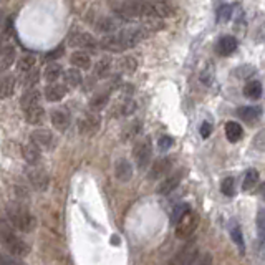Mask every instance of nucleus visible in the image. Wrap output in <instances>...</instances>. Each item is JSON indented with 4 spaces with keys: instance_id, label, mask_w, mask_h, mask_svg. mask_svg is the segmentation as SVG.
Masks as SVG:
<instances>
[{
    "instance_id": "obj_39",
    "label": "nucleus",
    "mask_w": 265,
    "mask_h": 265,
    "mask_svg": "<svg viewBox=\"0 0 265 265\" xmlns=\"http://www.w3.org/2000/svg\"><path fill=\"white\" fill-rule=\"evenodd\" d=\"M187 211H191V206H189V204H179V206L174 207L173 214H171V224L176 225L179 222V219H181V217L186 214Z\"/></svg>"
},
{
    "instance_id": "obj_41",
    "label": "nucleus",
    "mask_w": 265,
    "mask_h": 265,
    "mask_svg": "<svg viewBox=\"0 0 265 265\" xmlns=\"http://www.w3.org/2000/svg\"><path fill=\"white\" fill-rule=\"evenodd\" d=\"M0 265H25V264H23L22 260H18V257L0 252Z\"/></svg>"
},
{
    "instance_id": "obj_33",
    "label": "nucleus",
    "mask_w": 265,
    "mask_h": 265,
    "mask_svg": "<svg viewBox=\"0 0 265 265\" xmlns=\"http://www.w3.org/2000/svg\"><path fill=\"white\" fill-rule=\"evenodd\" d=\"M257 182H259V171H257V169H249V171L245 173L242 189H244V191H250L252 187L257 186Z\"/></svg>"
},
{
    "instance_id": "obj_14",
    "label": "nucleus",
    "mask_w": 265,
    "mask_h": 265,
    "mask_svg": "<svg viewBox=\"0 0 265 265\" xmlns=\"http://www.w3.org/2000/svg\"><path fill=\"white\" fill-rule=\"evenodd\" d=\"M25 120H27V123H30V125H33V126H39V125L44 123L45 110H44V106H42V103H40V105L32 106V108H27V110H25Z\"/></svg>"
},
{
    "instance_id": "obj_16",
    "label": "nucleus",
    "mask_w": 265,
    "mask_h": 265,
    "mask_svg": "<svg viewBox=\"0 0 265 265\" xmlns=\"http://www.w3.org/2000/svg\"><path fill=\"white\" fill-rule=\"evenodd\" d=\"M115 176L118 177V181L128 182L132 177V166L130 164V161L120 159L115 166Z\"/></svg>"
},
{
    "instance_id": "obj_46",
    "label": "nucleus",
    "mask_w": 265,
    "mask_h": 265,
    "mask_svg": "<svg viewBox=\"0 0 265 265\" xmlns=\"http://www.w3.org/2000/svg\"><path fill=\"white\" fill-rule=\"evenodd\" d=\"M63 46H56V48L53 50V51H50V53H46V60H50V61H53V60H56V58H60L61 55H63Z\"/></svg>"
},
{
    "instance_id": "obj_17",
    "label": "nucleus",
    "mask_w": 265,
    "mask_h": 265,
    "mask_svg": "<svg viewBox=\"0 0 265 265\" xmlns=\"http://www.w3.org/2000/svg\"><path fill=\"white\" fill-rule=\"evenodd\" d=\"M66 91H68V88H66L65 85H58V83L48 85V87L45 88V98L51 103H56L65 98Z\"/></svg>"
},
{
    "instance_id": "obj_11",
    "label": "nucleus",
    "mask_w": 265,
    "mask_h": 265,
    "mask_svg": "<svg viewBox=\"0 0 265 265\" xmlns=\"http://www.w3.org/2000/svg\"><path fill=\"white\" fill-rule=\"evenodd\" d=\"M173 166V161L169 158H161L158 159L156 163L153 164V168H151L149 171V179H159L166 176V174L169 173V169H171Z\"/></svg>"
},
{
    "instance_id": "obj_1",
    "label": "nucleus",
    "mask_w": 265,
    "mask_h": 265,
    "mask_svg": "<svg viewBox=\"0 0 265 265\" xmlns=\"http://www.w3.org/2000/svg\"><path fill=\"white\" fill-rule=\"evenodd\" d=\"M121 20H138V18H164L173 15L169 5L148 0H125L118 8Z\"/></svg>"
},
{
    "instance_id": "obj_29",
    "label": "nucleus",
    "mask_w": 265,
    "mask_h": 265,
    "mask_svg": "<svg viewBox=\"0 0 265 265\" xmlns=\"http://www.w3.org/2000/svg\"><path fill=\"white\" fill-rule=\"evenodd\" d=\"M244 94L249 99H259L260 96H262V83L255 82V80L254 82H249L244 88Z\"/></svg>"
},
{
    "instance_id": "obj_15",
    "label": "nucleus",
    "mask_w": 265,
    "mask_h": 265,
    "mask_svg": "<svg viewBox=\"0 0 265 265\" xmlns=\"http://www.w3.org/2000/svg\"><path fill=\"white\" fill-rule=\"evenodd\" d=\"M121 25V22L118 20V18H113V17H103V18H99V20L96 22V32L99 33H115L118 28H120Z\"/></svg>"
},
{
    "instance_id": "obj_25",
    "label": "nucleus",
    "mask_w": 265,
    "mask_h": 265,
    "mask_svg": "<svg viewBox=\"0 0 265 265\" xmlns=\"http://www.w3.org/2000/svg\"><path fill=\"white\" fill-rule=\"evenodd\" d=\"M35 105H40V93L37 91V89L30 88L20 98V106L23 108V111H25L27 108H32V106H35Z\"/></svg>"
},
{
    "instance_id": "obj_22",
    "label": "nucleus",
    "mask_w": 265,
    "mask_h": 265,
    "mask_svg": "<svg viewBox=\"0 0 265 265\" xmlns=\"http://www.w3.org/2000/svg\"><path fill=\"white\" fill-rule=\"evenodd\" d=\"M229 232H230V237H232V240H234V244L239 247L240 254H245V242H244V235H242V229H240V224H237L235 221H230Z\"/></svg>"
},
{
    "instance_id": "obj_28",
    "label": "nucleus",
    "mask_w": 265,
    "mask_h": 265,
    "mask_svg": "<svg viewBox=\"0 0 265 265\" xmlns=\"http://www.w3.org/2000/svg\"><path fill=\"white\" fill-rule=\"evenodd\" d=\"M13 91H15V78L8 75L0 82V98H10Z\"/></svg>"
},
{
    "instance_id": "obj_2",
    "label": "nucleus",
    "mask_w": 265,
    "mask_h": 265,
    "mask_svg": "<svg viewBox=\"0 0 265 265\" xmlns=\"http://www.w3.org/2000/svg\"><path fill=\"white\" fill-rule=\"evenodd\" d=\"M0 245L5 249L7 254H10L13 257H18V259L27 257V255L30 254V245L23 239L18 237L15 232L5 224H0Z\"/></svg>"
},
{
    "instance_id": "obj_31",
    "label": "nucleus",
    "mask_w": 265,
    "mask_h": 265,
    "mask_svg": "<svg viewBox=\"0 0 265 265\" xmlns=\"http://www.w3.org/2000/svg\"><path fill=\"white\" fill-rule=\"evenodd\" d=\"M65 82L68 87H72V88H77L82 85V73H80V70L78 68H70V70H66L65 72Z\"/></svg>"
},
{
    "instance_id": "obj_45",
    "label": "nucleus",
    "mask_w": 265,
    "mask_h": 265,
    "mask_svg": "<svg viewBox=\"0 0 265 265\" xmlns=\"http://www.w3.org/2000/svg\"><path fill=\"white\" fill-rule=\"evenodd\" d=\"M189 265H212V255L211 254H204L201 259L196 257Z\"/></svg>"
},
{
    "instance_id": "obj_8",
    "label": "nucleus",
    "mask_w": 265,
    "mask_h": 265,
    "mask_svg": "<svg viewBox=\"0 0 265 265\" xmlns=\"http://www.w3.org/2000/svg\"><path fill=\"white\" fill-rule=\"evenodd\" d=\"M99 126H101V118L96 113H85L78 121V130L85 136L94 134L99 130Z\"/></svg>"
},
{
    "instance_id": "obj_7",
    "label": "nucleus",
    "mask_w": 265,
    "mask_h": 265,
    "mask_svg": "<svg viewBox=\"0 0 265 265\" xmlns=\"http://www.w3.org/2000/svg\"><path fill=\"white\" fill-rule=\"evenodd\" d=\"M27 177L37 191H46V189H48V184H50L48 174L45 173V169L37 168V164L27 169Z\"/></svg>"
},
{
    "instance_id": "obj_23",
    "label": "nucleus",
    "mask_w": 265,
    "mask_h": 265,
    "mask_svg": "<svg viewBox=\"0 0 265 265\" xmlns=\"http://www.w3.org/2000/svg\"><path fill=\"white\" fill-rule=\"evenodd\" d=\"M225 136L230 143H237V141L244 136V130L239 123L235 121H227L225 123Z\"/></svg>"
},
{
    "instance_id": "obj_3",
    "label": "nucleus",
    "mask_w": 265,
    "mask_h": 265,
    "mask_svg": "<svg viewBox=\"0 0 265 265\" xmlns=\"http://www.w3.org/2000/svg\"><path fill=\"white\" fill-rule=\"evenodd\" d=\"M7 217L10 224L20 232H32L37 227L35 217L30 214V211L22 204H10L7 206Z\"/></svg>"
},
{
    "instance_id": "obj_34",
    "label": "nucleus",
    "mask_w": 265,
    "mask_h": 265,
    "mask_svg": "<svg viewBox=\"0 0 265 265\" xmlns=\"http://www.w3.org/2000/svg\"><path fill=\"white\" fill-rule=\"evenodd\" d=\"M39 78H40V73H39V70H28V72H25V75H23V78H22V85L25 88H33L37 83H39Z\"/></svg>"
},
{
    "instance_id": "obj_42",
    "label": "nucleus",
    "mask_w": 265,
    "mask_h": 265,
    "mask_svg": "<svg viewBox=\"0 0 265 265\" xmlns=\"http://www.w3.org/2000/svg\"><path fill=\"white\" fill-rule=\"evenodd\" d=\"M254 72H255L254 66L244 65V66H239V68H235V70H234V75H235L237 78H249Z\"/></svg>"
},
{
    "instance_id": "obj_47",
    "label": "nucleus",
    "mask_w": 265,
    "mask_h": 265,
    "mask_svg": "<svg viewBox=\"0 0 265 265\" xmlns=\"http://www.w3.org/2000/svg\"><path fill=\"white\" fill-rule=\"evenodd\" d=\"M211 132H212V125L209 121H204L201 125V136H202V138H209Z\"/></svg>"
},
{
    "instance_id": "obj_30",
    "label": "nucleus",
    "mask_w": 265,
    "mask_h": 265,
    "mask_svg": "<svg viewBox=\"0 0 265 265\" xmlns=\"http://www.w3.org/2000/svg\"><path fill=\"white\" fill-rule=\"evenodd\" d=\"M257 235H259V245L260 249H265V209H260L257 212Z\"/></svg>"
},
{
    "instance_id": "obj_24",
    "label": "nucleus",
    "mask_w": 265,
    "mask_h": 265,
    "mask_svg": "<svg viewBox=\"0 0 265 265\" xmlns=\"http://www.w3.org/2000/svg\"><path fill=\"white\" fill-rule=\"evenodd\" d=\"M70 61L73 63V66L83 70H88L91 66V58H89L87 51H73L72 56H70Z\"/></svg>"
},
{
    "instance_id": "obj_27",
    "label": "nucleus",
    "mask_w": 265,
    "mask_h": 265,
    "mask_svg": "<svg viewBox=\"0 0 265 265\" xmlns=\"http://www.w3.org/2000/svg\"><path fill=\"white\" fill-rule=\"evenodd\" d=\"M113 68V61L110 56H105V58H101L94 66V75H96L98 78H106L108 75H110Z\"/></svg>"
},
{
    "instance_id": "obj_6",
    "label": "nucleus",
    "mask_w": 265,
    "mask_h": 265,
    "mask_svg": "<svg viewBox=\"0 0 265 265\" xmlns=\"http://www.w3.org/2000/svg\"><path fill=\"white\" fill-rule=\"evenodd\" d=\"M197 257V247L194 242H189L184 245L182 249H179L171 259L166 262V265H189L194 259Z\"/></svg>"
},
{
    "instance_id": "obj_35",
    "label": "nucleus",
    "mask_w": 265,
    "mask_h": 265,
    "mask_svg": "<svg viewBox=\"0 0 265 265\" xmlns=\"http://www.w3.org/2000/svg\"><path fill=\"white\" fill-rule=\"evenodd\" d=\"M134 110H136V103L132 101V99H125L113 113H115L116 116H128V115H132Z\"/></svg>"
},
{
    "instance_id": "obj_40",
    "label": "nucleus",
    "mask_w": 265,
    "mask_h": 265,
    "mask_svg": "<svg viewBox=\"0 0 265 265\" xmlns=\"http://www.w3.org/2000/svg\"><path fill=\"white\" fill-rule=\"evenodd\" d=\"M139 131H141V121L134 120V121L131 123V125L126 126L125 132H123V138H125V139H131V138H134V136H138Z\"/></svg>"
},
{
    "instance_id": "obj_48",
    "label": "nucleus",
    "mask_w": 265,
    "mask_h": 265,
    "mask_svg": "<svg viewBox=\"0 0 265 265\" xmlns=\"http://www.w3.org/2000/svg\"><path fill=\"white\" fill-rule=\"evenodd\" d=\"M260 192H262V196L265 197V184H264V186H262V189H260Z\"/></svg>"
},
{
    "instance_id": "obj_9",
    "label": "nucleus",
    "mask_w": 265,
    "mask_h": 265,
    "mask_svg": "<svg viewBox=\"0 0 265 265\" xmlns=\"http://www.w3.org/2000/svg\"><path fill=\"white\" fill-rule=\"evenodd\" d=\"M68 45L75 46V48H94L98 44H96V40L93 39V35L77 32L68 37Z\"/></svg>"
},
{
    "instance_id": "obj_36",
    "label": "nucleus",
    "mask_w": 265,
    "mask_h": 265,
    "mask_svg": "<svg viewBox=\"0 0 265 265\" xmlns=\"http://www.w3.org/2000/svg\"><path fill=\"white\" fill-rule=\"evenodd\" d=\"M136 60L132 58V56H126V58H121L118 61V68H120L121 73H132L136 70Z\"/></svg>"
},
{
    "instance_id": "obj_10",
    "label": "nucleus",
    "mask_w": 265,
    "mask_h": 265,
    "mask_svg": "<svg viewBox=\"0 0 265 265\" xmlns=\"http://www.w3.org/2000/svg\"><path fill=\"white\" fill-rule=\"evenodd\" d=\"M30 139L32 143H35L39 148L42 149H51L55 144V139H53V134L48 131V130H35L30 134Z\"/></svg>"
},
{
    "instance_id": "obj_21",
    "label": "nucleus",
    "mask_w": 265,
    "mask_h": 265,
    "mask_svg": "<svg viewBox=\"0 0 265 265\" xmlns=\"http://www.w3.org/2000/svg\"><path fill=\"white\" fill-rule=\"evenodd\" d=\"M237 115L240 120L247 121V123H254L257 121L260 115H262V108L259 106H240L237 110Z\"/></svg>"
},
{
    "instance_id": "obj_44",
    "label": "nucleus",
    "mask_w": 265,
    "mask_h": 265,
    "mask_svg": "<svg viewBox=\"0 0 265 265\" xmlns=\"http://www.w3.org/2000/svg\"><path fill=\"white\" fill-rule=\"evenodd\" d=\"M173 144H174V139L171 138V136H161L159 141H158V148H159V151H163V153L168 149H171Z\"/></svg>"
},
{
    "instance_id": "obj_19",
    "label": "nucleus",
    "mask_w": 265,
    "mask_h": 265,
    "mask_svg": "<svg viewBox=\"0 0 265 265\" xmlns=\"http://www.w3.org/2000/svg\"><path fill=\"white\" fill-rule=\"evenodd\" d=\"M235 48H237V40L230 35L222 37L219 40V44H217V51H219V55H222V56L232 55L235 51Z\"/></svg>"
},
{
    "instance_id": "obj_43",
    "label": "nucleus",
    "mask_w": 265,
    "mask_h": 265,
    "mask_svg": "<svg viewBox=\"0 0 265 265\" xmlns=\"http://www.w3.org/2000/svg\"><path fill=\"white\" fill-rule=\"evenodd\" d=\"M230 15H232V5H222L219 8V12H217V20L221 23H225L229 22Z\"/></svg>"
},
{
    "instance_id": "obj_13",
    "label": "nucleus",
    "mask_w": 265,
    "mask_h": 265,
    "mask_svg": "<svg viewBox=\"0 0 265 265\" xmlns=\"http://www.w3.org/2000/svg\"><path fill=\"white\" fill-rule=\"evenodd\" d=\"M50 120L58 131H66L70 126V115L65 110H53L50 113Z\"/></svg>"
},
{
    "instance_id": "obj_5",
    "label": "nucleus",
    "mask_w": 265,
    "mask_h": 265,
    "mask_svg": "<svg viewBox=\"0 0 265 265\" xmlns=\"http://www.w3.org/2000/svg\"><path fill=\"white\" fill-rule=\"evenodd\" d=\"M199 225V216L194 211H187L176 224V237L186 240L196 232Z\"/></svg>"
},
{
    "instance_id": "obj_18",
    "label": "nucleus",
    "mask_w": 265,
    "mask_h": 265,
    "mask_svg": "<svg viewBox=\"0 0 265 265\" xmlns=\"http://www.w3.org/2000/svg\"><path fill=\"white\" fill-rule=\"evenodd\" d=\"M99 45H101L105 50H110V51H123L125 50V46H123L121 39H120L118 33H110V35L103 37V39L99 40Z\"/></svg>"
},
{
    "instance_id": "obj_32",
    "label": "nucleus",
    "mask_w": 265,
    "mask_h": 265,
    "mask_svg": "<svg viewBox=\"0 0 265 265\" xmlns=\"http://www.w3.org/2000/svg\"><path fill=\"white\" fill-rule=\"evenodd\" d=\"M61 77V66L58 63H48L45 68V80L48 83H55Z\"/></svg>"
},
{
    "instance_id": "obj_38",
    "label": "nucleus",
    "mask_w": 265,
    "mask_h": 265,
    "mask_svg": "<svg viewBox=\"0 0 265 265\" xmlns=\"http://www.w3.org/2000/svg\"><path fill=\"white\" fill-rule=\"evenodd\" d=\"M221 191L227 197L234 196V194H235V181H234V177H225L224 181L221 182Z\"/></svg>"
},
{
    "instance_id": "obj_12",
    "label": "nucleus",
    "mask_w": 265,
    "mask_h": 265,
    "mask_svg": "<svg viewBox=\"0 0 265 265\" xmlns=\"http://www.w3.org/2000/svg\"><path fill=\"white\" fill-rule=\"evenodd\" d=\"M181 179H182V173H181V171H179V173H174V174H171V176H168V177H166L164 181L158 186V194H163V196H166V194L173 192L174 189L179 186Z\"/></svg>"
},
{
    "instance_id": "obj_37",
    "label": "nucleus",
    "mask_w": 265,
    "mask_h": 265,
    "mask_svg": "<svg viewBox=\"0 0 265 265\" xmlns=\"http://www.w3.org/2000/svg\"><path fill=\"white\" fill-rule=\"evenodd\" d=\"M35 56L33 55H25V56H22L20 60H18V63H17V68H18V72H22V73H25L28 72V70H32L33 66H35Z\"/></svg>"
},
{
    "instance_id": "obj_20",
    "label": "nucleus",
    "mask_w": 265,
    "mask_h": 265,
    "mask_svg": "<svg viewBox=\"0 0 265 265\" xmlns=\"http://www.w3.org/2000/svg\"><path fill=\"white\" fill-rule=\"evenodd\" d=\"M22 154H23V159L30 166H35L40 161V148L35 143H32V141L22 148Z\"/></svg>"
},
{
    "instance_id": "obj_26",
    "label": "nucleus",
    "mask_w": 265,
    "mask_h": 265,
    "mask_svg": "<svg viewBox=\"0 0 265 265\" xmlns=\"http://www.w3.org/2000/svg\"><path fill=\"white\" fill-rule=\"evenodd\" d=\"M110 93H111V89L106 88V89H101V91H98L96 94H94V96L91 98V101H89L91 110H94V111L101 110V108L108 103V99H110Z\"/></svg>"
},
{
    "instance_id": "obj_4",
    "label": "nucleus",
    "mask_w": 265,
    "mask_h": 265,
    "mask_svg": "<svg viewBox=\"0 0 265 265\" xmlns=\"http://www.w3.org/2000/svg\"><path fill=\"white\" fill-rule=\"evenodd\" d=\"M151 156H153V143L151 138H143L132 148V158L139 169H146L151 163Z\"/></svg>"
}]
</instances>
